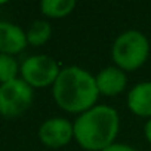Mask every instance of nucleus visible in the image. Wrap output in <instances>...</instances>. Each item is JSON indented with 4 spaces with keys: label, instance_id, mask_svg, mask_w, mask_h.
Listing matches in <instances>:
<instances>
[{
    "label": "nucleus",
    "instance_id": "nucleus-1",
    "mask_svg": "<svg viewBox=\"0 0 151 151\" xmlns=\"http://www.w3.org/2000/svg\"><path fill=\"white\" fill-rule=\"evenodd\" d=\"M56 105L71 114H82L96 105L99 92L95 77L85 68L71 65L61 70L52 86Z\"/></svg>",
    "mask_w": 151,
    "mask_h": 151
},
{
    "label": "nucleus",
    "instance_id": "nucleus-2",
    "mask_svg": "<svg viewBox=\"0 0 151 151\" xmlns=\"http://www.w3.org/2000/svg\"><path fill=\"white\" fill-rule=\"evenodd\" d=\"M74 139L86 151H102L114 144L120 117L117 110L108 105H95L82 113L73 123Z\"/></svg>",
    "mask_w": 151,
    "mask_h": 151
},
{
    "label": "nucleus",
    "instance_id": "nucleus-3",
    "mask_svg": "<svg viewBox=\"0 0 151 151\" xmlns=\"http://www.w3.org/2000/svg\"><path fill=\"white\" fill-rule=\"evenodd\" d=\"M150 55V42L144 33L127 30L117 36L111 47V58L120 70L135 71L141 68Z\"/></svg>",
    "mask_w": 151,
    "mask_h": 151
},
{
    "label": "nucleus",
    "instance_id": "nucleus-4",
    "mask_svg": "<svg viewBox=\"0 0 151 151\" xmlns=\"http://www.w3.org/2000/svg\"><path fill=\"white\" fill-rule=\"evenodd\" d=\"M33 88L21 77L0 85V116L15 119L22 116L33 104Z\"/></svg>",
    "mask_w": 151,
    "mask_h": 151
},
{
    "label": "nucleus",
    "instance_id": "nucleus-5",
    "mask_svg": "<svg viewBox=\"0 0 151 151\" xmlns=\"http://www.w3.org/2000/svg\"><path fill=\"white\" fill-rule=\"evenodd\" d=\"M21 79L33 89L53 86L61 73L58 62L49 55H31L21 64Z\"/></svg>",
    "mask_w": 151,
    "mask_h": 151
},
{
    "label": "nucleus",
    "instance_id": "nucleus-6",
    "mask_svg": "<svg viewBox=\"0 0 151 151\" xmlns=\"http://www.w3.org/2000/svg\"><path fill=\"white\" fill-rule=\"evenodd\" d=\"M74 138L73 123L64 117H52L45 120L39 127V139L45 147L61 148Z\"/></svg>",
    "mask_w": 151,
    "mask_h": 151
},
{
    "label": "nucleus",
    "instance_id": "nucleus-7",
    "mask_svg": "<svg viewBox=\"0 0 151 151\" xmlns=\"http://www.w3.org/2000/svg\"><path fill=\"white\" fill-rule=\"evenodd\" d=\"M27 33L17 24L0 21V53L17 55L27 47Z\"/></svg>",
    "mask_w": 151,
    "mask_h": 151
},
{
    "label": "nucleus",
    "instance_id": "nucleus-8",
    "mask_svg": "<svg viewBox=\"0 0 151 151\" xmlns=\"http://www.w3.org/2000/svg\"><path fill=\"white\" fill-rule=\"evenodd\" d=\"M95 80H96V88H98L99 95L116 96L126 89L127 76L123 70L113 65V67H107L101 70L95 76Z\"/></svg>",
    "mask_w": 151,
    "mask_h": 151
},
{
    "label": "nucleus",
    "instance_id": "nucleus-9",
    "mask_svg": "<svg viewBox=\"0 0 151 151\" xmlns=\"http://www.w3.org/2000/svg\"><path fill=\"white\" fill-rule=\"evenodd\" d=\"M127 107L135 116L151 119V82L138 83L129 91Z\"/></svg>",
    "mask_w": 151,
    "mask_h": 151
},
{
    "label": "nucleus",
    "instance_id": "nucleus-10",
    "mask_svg": "<svg viewBox=\"0 0 151 151\" xmlns=\"http://www.w3.org/2000/svg\"><path fill=\"white\" fill-rule=\"evenodd\" d=\"M76 8V0H43L40 11L47 18H64L68 17Z\"/></svg>",
    "mask_w": 151,
    "mask_h": 151
},
{
    "label": "nucleus",
    "instance_id": "nucleus-11",
    "mask_svg": "<svg viewBox=\"0 0 151 151\" xmlns=\"http://www.w3.org/2000/svg\"><path fill=\"white\" fill-rule=\"evenodd\" d=\"M52 36V27L46 19L34 21L27 31V42L31 46H43Z\"/></svg>",
    "mask_w": 151,
    "mask_h": 151
},
{
    "label": "nucleus",
    "instance_id": "nucleus-12",
    "mask_svg": "<svg viewBox=\"0 0 151 151\" xmlns=\"http://www.w3.org/2000/svg\"><path fill=\"white\" fill-rule=\"evenodd\" d=\"M19 68L21 67L14 56L0 53V85L18 79Z\"/></svg>",
    "mask_w": 151,
    "mask_h": 151
},
{
    "label": "nucleus",
    "instance_id": "nucleus-13",
    "mask_svg": "<svg viewBox=\"0 0 151 151\" xmlns=\"http://www.w3.org/2000/svg\"><path fill=\"white\" fill-rule=\"evenodd\" d=\"M102 151H136L133 147H130V145H126V144H117V142H114V144H111L110 147H107L105 150H102Z\"/></svg>",
    "mask_w": 151,
    "mask_h": 151
},
{
    "label": "nucleus",
    "instance_id": "nucleus-14",
    "mask_svg": "<svg viewBox=\"0 0 151 151\" xmlns=\"http://www.w3.org/2000/svg\"><path fill=\"white\" fill-rule=\"evenodd\" d=\"M144 135H145L147 141L151 144V119H148L147 123H145V126H144Z\"/></svg>",
    "mask_w": 151,
    "mask_h": 151
}]
</instances>
